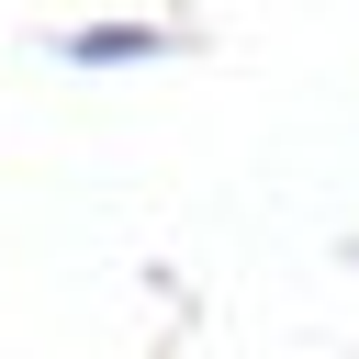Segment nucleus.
Wrapping results in <instances>:
<instances>
[{
    "label": "nucleus",
    "mask_w": 359,
    "mask_h": 359,
    "mask_svg": "<svg viewBox=\"0 0 359 359\" xmlns=\"http://www.w3.org/2000/svg\"><path fill=\"white\" fill-rule=\"evenodd\" d=\"M79 56H90V67H112V56H157V34H135V22H101V34H79Z\"/></svg>",
    "instance_id": "f257e3e1"
}]
</instances>
